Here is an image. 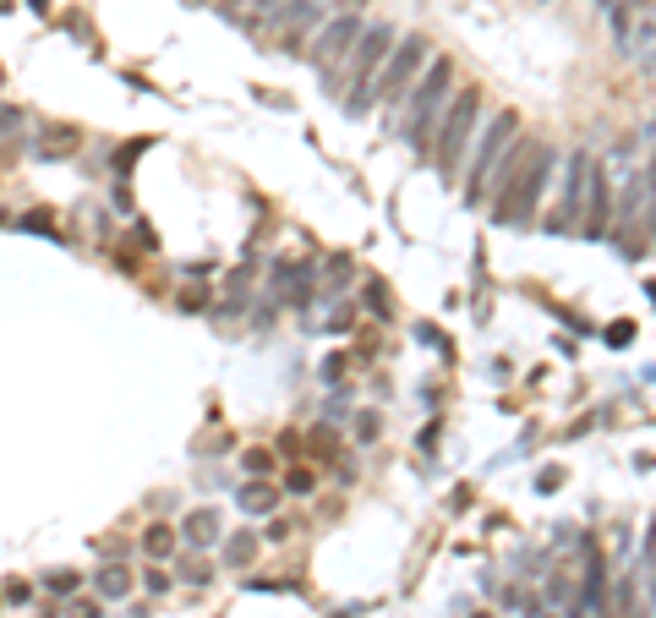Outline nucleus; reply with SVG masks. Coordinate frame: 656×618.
I'll return each instance as SVG.
<instances>
[{"instance_id": "f257e3e1", "label": "nucleus", "mask_w": 656, "mask_h": 618, "mask_svg": "<svg viewBox=\"0 0 656 618\" xmlns=\"http://www.w3.org/2000/svg\"><path fill=\"white\" fill-rule=\"evenodd\" d=\"M476 121H482V93L476 88H460V99L443 104L438 126L427 137V159L438 165V176H460V159L476 137Z\"/></svg>"}, {"instance_id": "f03ea898", "label": "nucleus", "mask_w": 656, "mask_h": 618, "mask_svg": "<svg viewBox=\"0 0 656 618\" xmlns=\"http://www.w3.org/2000/svg\"><path fill=\"white\" fill-rule=\"evenodd\" d=\"M350 50H356V55H345L350 66H339V72H345V110H350V115H367L372 77H378L383 55L394 50V28H389V22H372L367 33H356V44H350Z\"/></svg>"}, {"instance_id": "7ed1b4c3", "label": "nucleus", "mask_w": 656, "mask_h": 618, "mask_svg": "<svg viewBox=\"0 0 656 618\" xmlns=\"http://www.w3.org/2000/svg\"><path fill=\"white\" fill-rule=\"evenodd\" d=\"M416 93H405L410 99V110H405V137L427 154V137H432V126H438V115H443V104H449V88H454V66L449 61H427V72L410 83Z\"/></svg>"}, {"instance_id": "20e7f679", "label": "nucleus", "mask_w": 656, "mask_h": 618, "mask_svg": "<svg viewBox=\"0 0 656 618\" xmlns=\"http://www.w3.org/2000/svg\"><path fill=\"white\" fill-rule=\"evenodd\" d=\"M553 165H558V154L536 143L531 159L520 165V176L509 181V192L492 203V219H498V225H531V219H536V197H542V186H547V176H553Z\"/></svg>"}, {"instance_id": "39448f33", "label": "nucleus", "mask_w": 656, "mask_h": 618, "mask_svg": "<svg viewBox=\"0 0 656 618\" xmlns=\"http://www.w3.org/2000/svg\"><path fill=\"white\" fill-rule=\"evenodd\" d=\"M427 66V39H405V44H394L389 55H383V66H378V77H372V99H383V110H400L405 104V93L410 83H416V72Z\"/></svg>"}, {"instance_id": "423d86ee", "label": "nucleus", "mask_w": 656, "mask_h": 618, "mask_svg": "<svg viewBox=\"0 0 656 618\" xmlns=\"http://www.w3.org/2000/svg\"><path fill=\"white\" fill-rule=\"evenodd\" d=\"M514 132H520V115H514V110L492 115V126L482 132V143H476V159H471V176H465V203H471V208H482L487 176H492V159L503 154V143H509Z\"/></svg>"}, {"instance_id": "0eeeda50", "label": "nucleus", "mask_w": 656, "mask_h": 618, "mask_svg": "<svg viewBox=\"0 0 656 618\" xmlns=\"http://www.w3.org/2000/svg\"><path fill=\"white\" fill-rule=\"evenodd\" d=\"M356 33H361V17H334L328 28H318V39H312V66L323 72V83H334V72L345 66Z\"/></svg>"}, {"instance_id": "6e6552de", "label": "nucleus", "mask_w": 656, "mask_h": 618, "mask_svg": "<svg viewBox=\"0 0 656 618\" xmlns=\"http://www.w3.org/2000/svg\"><path fill=\"white\" fill-rule=\"evenodd\" d=\"M585 186H591V197H585V208H580V236H607V230H613V186H607L602 165H591Z\"/></svg>"}, {"instance_id": "1a4fd4ad", "label": "nucleus", "mask_w": 656, "mask_h": 618, "mask_svg": "<svg viewBox=\"0 0 656 618\" xmlns=\"http://www.w3.org/2000/svg\"><path fill=\"white\" fill-rule=\"evenodd\" d=\"M596 159L585 154V148H574L569 154V170H564V203H558V219H547V230H569L574 219H580V197H585V176H591Z\"/></svg>"}, {"instance_id": "9d476101", "label": "nucleus", "mask_w": 656, "mask_h": 618, "mask_svg": "<svg viewBox=\"0 0 656 618\" xmlns=\"http://www.w3.org/2000/svg\"><path fill=\"white\" fill-rule=\"evenodd\" d=\"M214 536H219V515H214V509H197V515H186L181 542H192V547H214Z\"/></svg>"}, {"instance_id": "9b49d317", "label": "nucleus", "mask_w": 656, "mask_h": 618, "mask_svg": "<svg viewBox=\"0 0 656 618\" xmlns=\"http://www.w3.org/2000/svg\"><path fill=\"white\" fill-rule=\"evenodd\" d=\"M236 504L246 509V515H268V509L279 504V487H268V482H252V487H241V493H236Z\"/></svg>"}, {"instance_id": "f8f14e48", "label": "nucleus", "mask_w": 656, "mask_h": 618, "mask_svg": "<svg viewBox=\"0 0 656 618\" xmlns=\"http://www.w3.org/2000/svg\"><path fill=\"white\" fill-rule=\"evenodd\" d=\"M93 586H99V597L121 602L126 591H132V575H126V569H99V580H93Z\"/></svg>"}, {"instance_id": "ddd939ff", "label": "nucleus", "mask_w": 656, "mask_h": 618, "mask_svg": "<svg viewBox=\"0 0 656 618\" xmlns=\"http://www.w3.org/2000/svg\"><path fill=\"white\" fill-rule=\"evenodd\" d=\"M252 553H257V536H252V531H241V536H230V542H225V558H230L236 569L252 564Z\"/></svg>"}, {"instance_id": "4468645a", "label": "nucleus", "mask_w": 656, "mask_h": 618, "mask_svg": "<svg viewBox=\"0 0 656 618\" xmlns=\"http://www.w3.org/2000/svg\"><path fill=\"white\" fill-rule=\"evenodd\" d=\"M72 148H77V132H72V126H55V132L39 143V154L55 159V154H72Z\"/></svg>"}, {"instance_id": "2eb2a0df", "label": "nucleus", "mask_w": 656, "mask_h": 618, "mask_svg": "<svg viewBox=\"0 0 656 618\" xmlns=\"http://www.w3.org/2000/svg\"><path fill=\"white\" fill-rule=\"evenodd\" d=\"M143 547H148L154 558L175 553V531H170V526H148V531H143Z\"/></svg>"}, {"instance_id": "dca6fc26", "label": "nucleus", "mask_w": 656, "mask_h": 618, "mask_svg": "<svg viewBox=\"0 0 656 618\" xmlns=\"http://www.w3.org/2000/svg\"><path fill=\"white\" fill-rule=\"evenodd\" d=\"M285 487H290V493H312V487H318V471H312V465H290Z\"/></svg>"}, {"instance_id": "f3484780", "label": "nucleus", "mask_w": 656, "mask_h": 618, "mask_svg": "<svg viewBox=\"0 0 656 618\" xmlns=\"http://www.w3.org/2000/svg\"><path fill=\"white\" fill-rule=\"evenodd\" d=\"M241 465H246V471H268V465H274V454H268V449H246Z\"/></svg>"}, {"instance_id": "a211bd4d", "label": "nucleus", "mask_w": 656, "mask_h": 618, "mask_svg": "<svg viewBox=\"0 0 656 618\" xmlns=\"http://www.w3.org/2000/svg\"><path fill=\"white\" fill-rule=\"evenodd\" d=\"M312 438H318V443H312V449H318V454H328V460H334V454H339V433H328V427H318V433H312Z\"/></svg>"}, {"instance_id": "6ab92c4d", "label": "nucleus", "mask_w": 656, "mask_h": 618, "mask_svg": "<svg viewBox=\"0 0 656 618\" xmlns=\"http://www.w3.org/2000/svg\"><path fill=\"white\" fill-rule=\"evenodd\" d=\"M356 433H361V443H372V438H378V416L361 411V416H356Z\"/></svg>"}, {"instance_id": "aec40b11", "label": "nucleus", "mask_w": 656, "mask_h": 618, "mask_svg": "<svg viewBox=\"0 0 656 618\" xmlns=\"http://www.w3.org/2000/svg\"><path fill=\"white\" fill-rule=\"evenodd\" d=\"M635 340V323H613V329H607V345H629Z\"/></svg>"}, {"instance_id": "412c9836", "label": "nucleus", "mask_w": 656, "mask_h": 618, "mask_svg": "<svg viewBox=\"0 0 656 618\" xmlns=\"http://www.w3.org/2000/svg\"><path fill=\"white\" fill-rule=\"evenodd\" d=\"M285 536H290V520H274V526L263 531V542H285Z\"/></svg>"}, {"instance_id": "4be33fe9", "label": "nucleus", "mask_w": 656, "mask_h": 618, "mask_svg": "<svg viewBox=\"0 0 656 618\" xmlns=\"http://www.w3.org/2000/svg\"><path fill=\"white\" fill-rule=\"evenodd\" d=\"M143 586L159 597V591H170V575H154V569H148V575H143Z\"/></svg>"}, {"instance_id": "5701e85b", "label": "nucleus", "mask_w": 656, "mask_h": 618, "mask_svg": "<svg viewBox=\"0 0 656 618\" xmlns=\"http://www.w3.org/2000/svg\"><path fill=\"white\" fill-rule=\"evenodd\" d=\"M44 586H50V591H77V575H50Z\"/></svg>"}, {"instance_id": "b1692460", "label": "nucleus", "mask_w": 656, "mask_h": 618, "mask_svg": "<svg viewBox=\"0 0 656 618\" xmlns=\"http://www.w3.org/2000/svg\"><path fill=\"white\" fill-rule=\"evenodd\" d=\"M350 318H356V312H350V307H339L334 318H328V329H334V334H339V329H350Z\"/></svg>"}, {"instance_id": "393cba45", "label": "nucleus", "mask_w": 656, "mask_h": 618, "mask_svg": "<svg viewBox=\"0 0 656 618\" xmlns=\"http://www.w3.org/2000/svg\"><path fill=\"white\" fill-rule=\"evenodd\" d=\"M257 6H279V0H257Z\"/></svg>"}]
</instances>
